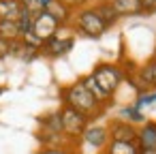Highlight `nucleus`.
Returning a JSON list of instances; mask_svg holds the SVG:
<instances>
[{
    "instance_id": "f8f14e48",
    "label": "nucleus",
    "mask_w": 156,
    "mask_h": 154,
    "mask_svg": "<svg viewBox=\"0 0 156 154\" xmlns=\"http://www.w3.org/2000/svg\"><path fill=\"white\" fill-rule=\"evenodd\" d=\"M24 13V5L20 0H0V20L17 22Z\"/></svg>"
},
{
    "instance_id": "f257e3e1",
    "label": "nucleus",
    "mask_w": 156,
    "mask_h": 154,
    "mask_svg": "<svg viewBox=\"0 0 156 154\" xmlns=\"http://www.w3.org/2000/svg\"><path fill=\"white\" fill-rule=\"evenodd\" d=\"M62 103L66 107L79 111L88 120H94V118H98L103 113V103H98L94 98V94L81 84V79H77L75 84L62 88Z\"/></svg>"
},
{
    "instance_id": "f3484780",
    "label": "nucleus",
    "mask_w": 156,
    "mask_h": 154,
    "mask_svg": "<svg viewBox=\"0 0 156 154\" xmlns=\"http://www.w3.org/2000/svg\"><path fill=\"white\" fill-rule=\"evenodd\" d=\"M0 39H7V41H17V39H20V28H17V22H5V20H0Z\"/></svg>"
},
{
    "instance_id": "6ab92c4d",
    "label": "nucleus",
    "mask_w": 156,
    "mask_h": 154,
    "mask_svg": "<svg viewBox=\"0 0 156 154\" xmlns=\"http://www.w3.org/2000/svg\"><path fill=\"white\" fill-rule=\"evenodd\" d=\"M122 116L126 118V122H130V124H143L145 122V116L141 113V109L139 107H135V105H126V107H122Z\"/></svg>"
},
{
    "instance_id": "9b49d317",
    "label": "nucleus",
    "mask_w": 156,
    "mask_h": 154,
    "mask_svg": "<svg viewBox=\"0 0 156 154\" xmlns=\"http://www.w3.org/2000/svg\"><path fill=\"white\" fill-rule=\"evenodd\" d=\"M135 75H137V79L141 81V86H143L145 90L156 88V58H152V60H147L143 66H139Z\"/></svg>"
},
{
    "instance_id": "1a4fd4ad",
    "label": "nucleus",
    "mask_w": 156,
    "mask_h": 154,
    "mask_svg": "<svg viewBox=\"0 0 156 154\" xmlns=\"http://www.w3.org/2000/svg\"><path fill=\"white\" fill-rule=\"evenodd\" d=\"M83 137V141L88 143V145H92V148H107V143H109V131H107V126H98V124H88V128H86V133L81 135Z\"/></svg>"
},
{
    "instance_id": "39448f33",
    "label": "nucleus",
    "mask_w": 156,
    "mask_h": 154,
    "mask_svg": "<svg viewBox=\"0 0 156 154\" xmlns=\"http://www.w3.org/2000/svg\"><path fill=\"white\" fill-rule=\"evenodd\" d=\"M62 26L49 15V13H45V11H41V13H37L34 15V20H32V34L39 39V41H49V39H54L56 34H58V30H60Z\"/></svg>"
},
{
    "instance_id": "4be33fe9",
    "label": "nucleus",
    "mask_w": 156,
    "mask_h": 154,
    "mask_svg": "<svg viewBox=\"0 0 156 154\" xmlns=\"http://www.w3.org/2000/svg\"><path fill=\"white\" fill-rule=\"evenodd\" d=\"M156 101V92H143V94H139L137 96V103H135V107H143V105H150V103H154Z\"/></svg>"
},
{
    "instance_id": "f03ea898",
    "label": "nucleus",
    "mask_w": 156,
    "mask_h": 154,
    "mask_svg": "<svg viewBox=\"0 0 156 154\" xmlns=\"http://www.w3.org/2000/svg\"><path fill=\"white\" fill-rule=\"evenodd\" d=\"M90 75H92V79L96 81V86H98L109 98H113L118 86H120L122 79H124L122 66H120V64H113V62H98Z\"/></svg>"
},
{
    "instance_id": "b1692460",
    "label": "nucleus",
    "mask_w": 156,
    "mask_h": 154,
    "mask_svg": "<svg viewBox=\"0 0 156 154\" xmlns=\"http://www.w3.org/2000/svg\"><path fill=\"white\" fill-rule=\"evenodd\" d=\"M143 5V13H154L156 11V0H141Z\"/></svg>"
},
{
    "instance_id": "20e7f679",
    "label": "nucleus",
    "mask_w": 156,
    "mask_h": 154,
    "mask_svg": "<svg viewBox=\"0 0 156 154\" xmlns=\"http://www.w3.org/2000/svg\"><path fill=\"white\" fill-rule=\"evenodd\" d=\"M60 122H62V135H66L71 139H77V137H81L86 133L90 120L86 116H81L79 111L62 105V109H60Z\"/></svg>"
},
{
    "instance_id": "0eeeda50",
    "label": "nucleus",
    "mask_w": 156,
    "mask_h": 154,
    "mask_svg": "<svg viewBox=\"0 0 156 154\" xmlns=\"http://www.w3.org/2000/svg\"><path fill=\"white\" fill-rule=\"evenodd\" d=\"M137 145L141 154H156V122H143V126L137 131Z\"/></svg>"
},
{
    "instance_id": "4468645a",
    "label": "nucleus",
    "mask_w": 156,
    "mask_h": 154,
    "mask_svg": "<svg viewBox=\"0 0 156 154\" xmlns=\"http://www.w3.org/2000/svg\"><path fill=\"white\" fill-rule=\"evenodd\" d=\"M45 13H49L60 26H64V24L71 20V9H69L64 2H60V0H51V2L45 7Z\"/></svg>"
},
{
    "instance_id": "412c9836",
    "label": "nucleus",
    "mask_w": 156,
    "mask_h": 154,
    "mask_svg": "<svg viewBox=\"0 0 156 154\" xmlns=\"http://www.w3.org/2000/svg\"><path fill=\"white\" fill-rule=\"evenodd\" d=\"M37 154H75V152L64 145H47V148H41Z\"/></svg>"
},
{
    "instance_id": "393cba45",
    "label": "nucleus",
    "mask_w": 156,
    "mask_h": 154,
    "mask_svg": "<svg viewBox=\"0 0 156 154\" xmlns=\"http://www.w3.org/2000/svg\"><path fill=\"white\" fill-rule=\"evenodd\" d=\"M60 2H64L69 9H75V7H81V5H86L88 0H60Z\"/></svg>"
},
{
    "instance_id": "5701e85b",
    "label": "nucleus",
    "mask_w": 156,
    "mask_h": 154,
    "mask_svg": "<svg viewBox=\"0 0 156 154\" xmlns=\"http://www.w3.org/2000/svg\"><path fill=\"white\" fill-rule=\"evenodd\" d=\"M11 43H13V41L0 39V60H2V58H9V56H11Z\"/></svg>"
},
{
    "instance_id": "2eb2a0df",
    "label": "nucleus",
    "mask_w": 156,
    "mask_h": 154,
    "mask_svg": "<svg viewBox=\"0 0 156 154\" xmlns=\"http://www.w3.org/2000/svg\"><path fill=\"white\" fill-rule=\"evenodd\" d=\"M94 11H96V15L101 17V22L107 26V28H111L120 17H118V13L113 11V7L109 5V0H101V2L96 5V7H92Z\"/></svg>"
},
{
    "instance_id": "6e6552de",
    "label": "nucleus",
    "mask_w": 156,
    "mask_h": 154,
    "mask_svg": "<svg viewBox=\"0 0 156 154\" xmlns=\"http://www.w3.org/2000/svg\"><path fill=\"white\" fill-rule=\"evenodd\" d=\"M109 141H137V128L126 120H113L109 126Z\"/></svg>"
},
{
    "instance_id": "a878e982",
    "label": "nucleus",
    "mask_w": 156,
    "mask_h": 154,
    "mask_svg": "<svg viewBox=\"0 0 156 154\" xmlns=\"http://www.w3.org/2000/svg\"><path fill=\"white\" fill-rule=\"evenodd\" d=\"M20 2H22V5H24V7H26V5H28V2H30V0H20Z\"/></svg>"
},
{
    "instance_id": "cd10ccee",
    "label": "nucleus",
    "mask_w": 156,
    "mask_h": 154,
    "mask_svg": "<svg viewBox=\"0 0 156 154\" xmlns=\"http://www.w3.org/2000/svg\"><path fill=\"white\" fill-rule=\"evenodd\" d=\"M0 92H2V90H0Z\"/></svg>"
},
{
    "instance_id": "a211bd4d",
    "label": "nucleus",
    "mask_w": 156,
    "mask_h": 154,
    "mask_svg": "<svg viewBox=\"0 0 156 154\" xmlns=\"http://www.w3.org/2000/svg\"><path fill=\"white\" fill-rule=\"evenodd\" d=\"M81 84H83V86H86V88H88V90L94 94V98H96L98 103H103V105H105V103H109V101H111V98H109V96H107V94H105V92H103V90L96 86V81L92 79V75L81 77Z\"/></svg>"
},
{
    "instance_id": "423d86ee",
    "label": "nucleus",
    "mask_w": 156,
    "mask_h": 154,
    "mask_svg": "<svg viewBox=\"0 0 156 154\" xmlns=\"http://www.w3.org/2000/svg\"><path fill=\"white\" fill-rule=\"evenodd\" d=\"M73 45H75V39L73 37H58L56 34L54 39H49V41L43 43L41 54L47 56V58H62V56H66L73 49Z\"/></svg>"
},
{
    "instance_id": "9d476101",
    "label": "nucleus",
    "mask_w": 156,
    "mask_h": 154,
    "mask_svg": "<svg viewBox=\"0 0 156 154\" xmlns=\"http://www.w3.org/2000/svg\"><path fill=\"white\" fill-rule=\"evenodd\" d=\"M109 5L113 7L118 17H133V15H141L143 13L141 0H109Z\"/></svg>"
},
{
    "instance_id": "bb28decb",
    "label": "nucleus",
    "mask_w": 156,
    "mask_h": 154,
    "mask_svg": "<svg viewBox=\"0 0 156 154\" xmlns=\"http://www.w3.org/2000/svg\"><path fill=\"white\" fill-rule=\"evenodd\" d=\"M101 154H105V152H101Z\"/></svg>"
},
{
    "instance_id": "7ed1b4c3",
    "label": "nucleus",
    "mask_w": 156,
    "mask_h": 154,
    "mask_svg": "<svg viewBox=\"0 0 156 154\" xmlns=\"http://www.w3.org/2000/svg\"><path fill=\"white\" fill-rule=\"evenodd\" d=\"M75 28L88 39H98L107 30V26L101 22V17L96 15L94 9H81L75 17Z\"/></svg>"
},
{
    "instance_id": "ddd939ff",
    "label": "nucleus",
    "mask_w": 156,
    "mask_h": 154,
    "mask_svg": "<svg viewBox=\"0 0 156 154\" xmlns=\"http://www.w3.org/2000/svg\"><path fill=\"white\" fill-rule=\"evenodd\" d=\"M39 54H41L39 49H34V47L26 45L22 39H17V41H13V43H11V56H13V58H17V60L30 62V60L39 58Z\"/></svg>"
},
{
    "instance_id": "aec40b11",
    "label": "nucleus",
    "mask_w": 156,
    "mask_h": 154,
    "mask_svg": "<svg viewBox=\"0 0 156 154\" xmlns=\"http://www.w3.org/2000/svg\"><path fill=\"white\" fill-rule=\"evenodd\" d=\"M32 20H34V15L24 7V13H22V17L17 20V28H20V37H24V34H28L30 30H32Z\"/></svg>"
},
{
    "instance_id": "dca6fc26",
    "label": "nucleus",
    "mask_w": 156,
    "mask_h": 154,
    "mask_svg": "<svg viewBox=\"0 0 156 154\" xmlns=\"http://www.w3.org/2000/svg\"><path fill=\"white\" fill-rule=\"evenodd\" d=\"M105 154H141L137 141H109Z\"/></svg>"
}]
</instances>
